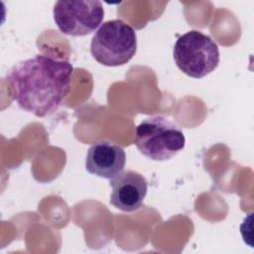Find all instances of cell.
<instances>
[{
	"label": "cell",
	"instance_id": "277c9868",
	"mask_svg": "<svg viewBox=\"0 0 254 254\" xmlns=\"http://www.w3.org/2000/svg\"><path fill=\"white\" fill-rule=\"evenodd\" d=\"M173 56L177 66L193 78H201L212 72L220 60L217 44L209 36L196 30L179 37Z\"/></svg>",
	"mask_w": 254,
	"mask_h": 254
},
{
	"label": "cell",
	"instance_id": "7a4b0ae2",
	"mask_svg": "<svg viewBox=\"0 0 254 254\" xmlns=\"http://www.w3.org/2000/svg\"><path fill=\"white\" fill-rule=\"evenodd\" d=\"M134 144L145 157L153 161H167L185 148L186 138L177 124L156 115L137 126Z\"/></svg>",
	"mask_w": 254,
	"mask_h": 254
},
{
	"label": "cell",
	"instance_id": "3957f363",
	"mask_svg": "<svg viewBox=\"0 0 254 254\" xmlns=\"http://www.w3.org/2000/svg\"><path fill=\"white\" fill-rule=\"evenodd\" d=\"M137 51L134 29L122 20H110L100 25L92 37L90 53L105 66H119L132 60Z\"/></svg>",
	"mask_w": 254,
	"mask_h": 254
},
{
	"label": "cell",
	"instance_id": "8992f818",
	"mask_svg": "<svg viewBox=\"0 0 254 254\" xmlns=\"http://www.w3.org/2000/svg\"><path fill=\"white\" fill-rule=\"evenodd\" d=\"M125 164L126 154L123 147L108 140L93 143L85 159V169L89 174L108 180L120 175Z\"/></svg>",
	"mask_w": 254,
	"mask_h": 254
},
{
	"label": "cell",
	"instance_id": "6da1fadb",
	"mask_svg": "<svg viewBox=\"0 0 254 254\" xmlns=\"http://www.w3.org/2000/svg\"><path fill=\"white\" fill-rule=\"evenodd\" d=\"M72 64L50 56L37 55L16 64L6 79L19 107L37 117L54 113L70 90Z\"/></svg>",
	"mask_w": 254,
	"mask_h": 254
},
{
	"label": "cell",
	"instance_id": "52a82bcc",
	"mask_svg": "<svg viewBox=\"0 0 254 254\" xmlns=\"http://www.w3.org/2000/svg\"><path fill=\"white\" fill-rule=\"evenodd\" d=\"M110 187V203L126 212L139 209L148 190L147 180L140 173L131 170L111 179Z\"/></svg>",
	"mask_w": 254,
	"mask_h": 254
},
{
	"label": "cell",
	"instance_id": "5b68a950",
	"mask_svg": "<svg viewBox=\"0 0 254 254\" xmlns=\"http://www.w3.org/2000/svg\"><path fill=\"white\" fill-rule=\"evenodd\" d=\"M53 15L63 34L82 37L99 27L103 21L104 9L98 0H60L54 6Z\"/></svg>",
	"mask_w": 254,
	"mask_h": 254
}]
</instances>
